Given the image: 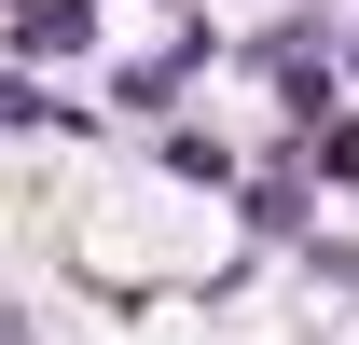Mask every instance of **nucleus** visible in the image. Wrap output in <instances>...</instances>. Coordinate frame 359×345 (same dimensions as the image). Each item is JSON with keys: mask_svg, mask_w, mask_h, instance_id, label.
I'll use <instances>...</instances> for the list:
<instances>
[{"mask_svg": "<svg viewBox=\"0 0 359 345\" xmlns=\"http://www.w3.org/2000/svg\"><path fill=\"white\" fill-rule=\"evenodd\" d=\"M318 152V180H359V111H332V138H304Z\"/></svg>", "mask_w": 359, "mask_h": 345, "instance_id": "20e7f679", "label": "nucleus"}, {"mask_svg": "<svg viewBox=\"0 0 359 345\" xmlns=\"http://www.w3.org/2000/svg\"><path fill=\"white\" fill-rule=\"evenodd\" d=\"M304 194H318V152L276 125V166L249 180V249H290V235H304Z\"/></svg>", "mask_w": 359, "mask_h": 345, "instance_id": "f257e3e1", "label": "nucleus"}, {"mask_svg": "<svg viewBox=\"0 0 359 345\" xmlns=\"http://www.w3.org/2000/svg\"><path fill=\"white\" fill-rule=\"evenodd\" d=\"M0 125H14V138H83L97 111H83V97H42V83H14V69H0Z\"/></svg>", "mask_w": 359, "mask_h": 345, "instance_id": "7ed1b4c3", "label": "nucleus"}, {"mask_svg": "<svg viewBox=\"0 0 359 345\" xmlns=\"http://www.w3.org/2000/svg\"><path fill=\"white\" fill-rule=\"evenodd\" d=\"M14 55H97V0H14Z\"/></svg>", "mask_w": 359, "mask_h": 345, "instance_id": "f03ea898", "label": "nucleus"}, {"mask_svg": "<svg viewBox=\"0 0 359 345\" xmlns=\"http://www.w3.org/2000/svg\"><path fill=\"white\" fill-rule=\"evenodd\" d=\"M346 69H359V14H346Z\"/></svg>", "mask_w": 359, "mask_h": 345, "instance_id": "39448f33", "label": "nucleus"}]
</instances>
